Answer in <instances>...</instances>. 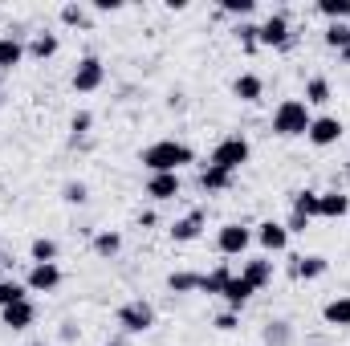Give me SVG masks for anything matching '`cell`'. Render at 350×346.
<instances>
[{
    "label": "cell",
    "instance_id": "1",
    "mask_svg": "<svg viewBox=\"0 0 350 346\" xmlns=\"http://www.w3.org/2000/svg\"><path fill=\"white\" fill-rule=\"evenodd\" d=\"M139 163L151 175H179V168L196 163V151H191L187 143H179V139H159V143H151V147L139 155Z\"/></svg>",
    "mask_w": 350,
    "mask_h": 346
},
{
    "label": "cell",
    "instance_id": "2",
    "mask_svg": "<svg viewBox=\"0 0 350 346\" xmlns=\"http://www.w3.org/2000/svg\"><path fill=\"white\" fill-rule=\"evenodd\" d=\"M310 122H314V114H310V106L301 98H285L273 110V135L277 139H306Z\"/></svg>",
    "mask_w": 350,
    "mask_h": 346
},
{
    "label": "cell",
    "instance_id": "3",
    "mask_svg": "<svg viewBox=\"0 0 350 346\" xmlns=\"http://www.w3.org/2000/svg\"><path fill=\"white\" fill-rule=\"evenodd\" d=\"M249 155H253V147H249V139L245 135H228V139H220L216 147H212V168H224V172H241L245 163H249Z\"/></svg>",
    "mask_w": 350,
    "mask_h": 346
},
{
    "label": "cell",
    "instance_id": "4",
    "mask_svg": "<svg viewBox=\"0 0 350 346\" xmlns=\"http://www.w3.org/2000/svg\"><path fill=\"white\" fill-rule=\"evenodd\" d=\"M114 322H118L126 334H147V330L155 326V306H151V302H143V297H131V302H122V306H118Z\"/></svg>",
    "mask_w": 350,
    "mask_h": 346
},
{
    "label": "cell",
    "instance_id": "5",
    "mask_svg": "<svg viewBox=\"0 0 350 346\" xmlns=\"http://www.w3.org/2000/svg\"><path fill=\"white\" fill-rule=\"evenodd\" d=\"M257 29H261L257 41H261L265 49H289L293 45V29H289V16L285 12H269Z\"/></svg>",
    "mask_w": 350,
    "mask_h": 346
},
{
    "label": "cell",
    "instance_id": "6",
    "mask_svg": "<svg viewBox=\"0 0 350 346\" xmlns=\"http://www.w3.org/2000/svg\"><path fill=\"white\" fill-rule=\"evenodd\" d=\"M70 86L78 90V94H94V90L106 86V66H102V57L86 53V57L74 66V78H70Z\"/></svg>",
    "mask_w": 350,
    "mask_h": 346
},
{
    "label": "cell",
    "instance_id": "7",
    "mask_svg": "<svg viewBox=\"0 0 350 346\" xmlns=\"http://www.w3.org/2000/svg\"><path fill=\"white\" fill-rule=\"evenodd\" d=\"M249 245H253V232L245 224H220V232H216V253L220 257H245Z\"/></svg>",
    "mask_w": 350,
    "mask_h": 346
},
{
    "label": "cell",
    "instance_id": "8",
    "mask_svg": "<svg viewBox=\"0 0 350 346\" xmlns=\"http://www.w3.org/2000/svg\"><path fill=\"white\" fill-rule=\"evenodd\" d=\"M342 131H347V127H342L338 114H314L306 139H310V147H334V143L342 139Z\"/></svg>",
    "mask_w": 350,
    "mask_h": 346
},
{
    "label": "cell",
    "instance_id": "9",
    "mask_svg": "<svg viewBox=\"0 0 350 346\" xmlns=\"http://www.w3.org/2000/svg\"><path fill=\"white\" fill-rule=\"evenodd\" d=\"M204 228H208V212H204V208H191L187 216H179V220H175L167 232H172L175 245H191V241H200V237H204Z\"/></svg>",
    "mask_w": 350,
    "mask_h": 346
},
{
    "label": "cell",
    "instance_id": "10",
    "mask_svg": "<svg viewBox=\"0 0 350 346\" xmlns=\"http://www.w3.org/2000/svg\"><path fill=\"white\" fill-rule=\"evenodd\" d=\"M62 285V265L53 261V265H33L29 269V277H25V289L29 293H53Z\"/></svg>",
    "mask_w": 350,
    "mask_h": 346
},
{
    "label": "cell",
    "instance_id": "11",
    "mask_svg": "<svg viewBox=\"0 0 350 346\" xmlns=\"http://www.w3.org/2000/svg\"><path fill=\"white\" fill-rule=\"evenodd\" d=\"M350 216V196L330 187V191H318V220H347Z\"/></svg>",
    "mask_w": 350,
    "mask_h": 346
},
{
    "label": "cell",
    "instance_id": "12",
    "mask_svg": "<svg viewBox=\"0 0 350 346\" xmlns=\"http://www.w3.org/2000/svg\"><path fill=\"white\" fill-rule=\"evenodd\" d=\"M253 241L261 245L265 253H285L289 232H285V224H281V220H261V224H257V232H253Z\"/></svg>",
    "mask_w": 350,
    "mask_h": 346
},
{
    "label": "cell",
    "instance_id": "13",
    "mask_svg": "<svg viewBox=\"0 0 350 346\" xmlns=\"http://www.w3.org/2000/svg\"><path fill=\"white\" fill-rule=\"evenodd\" d=\"M326 269H330V261L322 257V253L289 261V277H293V281H318V277H326Z\"/></svg>",
    "mask_w": 350,
    "mask_h": 346
},
{
    "label": "cell",
    "instance_id": "14",
    "mask_svg": "<svg viewBox=\"0 0 350 346\" xmlns=\"http://www.w3.org/2000/svg\"><path fill=\"white\" fill-rule=\"evenodd\" d=\"M253 293H257V289H253V285H249V281H245L241 273H232L220 297H224V306H228V310H237V314H241V310L249 306V297H253Z\"/></svg>",
    "mask_w": 350,
    "mask_h": 346
},
{
    "label": "cell",
    "instance_id": "15",
    "mask_svg": "<svg viewBox=\"0 0 350 346\" xmlns=\"http://www.w3.org/2000/svg\"><path fill=\"white\" fill-rule=\"evenodd\" d=\"M0 322L8 326V330H29L33 322H37V306L25 297V302H16V306H8V310H0Z\"/></svg>",
    "mask_w": 350,
    "mask_h": 346
},
{
    "label": "cell",
    "instance_id": "16",
    "mask_svg": "<svg viewBox=\"0 0 350 346\" xmlns=\"http://www.w3.org/2000/svg\"><path fill=\"white\" fill-rule=\"evenodd\" d=\"M179 175H147V200H155V204H167V200H175L179 196Z\"/></svg>",
    "mask_w": 350,
    "mask_h": 346
},
{
    "label": "cell",
    "instance_id": "17",
    "mask_svg": "<svg viewBox=\"0 0 350 346\" xmlns=\"http://www.w3.org/2000/svg\"><path fill=\"white\" fill-rule=\"evenodd\" d=\"M241 277H245L253 289L273 285V261H269V257H249L245 265H241Z\"/></svg>",
    "mask_w": 350,
    "mask_h": 346
},
{
    "label": "cell",
    "instance_id": "18",
    "mask_svg": "<svg viewBox=\"0 0 350 346\" xmlns=\"http://www.w3.org/2000/svg\"><path fill=\"white\" fill-rule=\"evenodd\" d=\"M322 322H326V326H334V330H350V293L330 297V302L322 306Z\"/></svg>",
    "mask_w": 350,
    "mask_h": 346
},
{
    "label": "cell",
    "instance_id": "19",
    "mask_svg": "<svg viewBox=\"0 0 350 346\" xmlns=\"http://www.w3.org/2000/svg\"><path fill=\"white\" fill-rule=\"evenodd\" d=\"M57 49H62L57 33H33V37H29V45H25V57H33V62H49Z\"/></svg>",
    "mask_w": 350,
    "mask_h": 346
},
{
    "label": "cell",
    "instance_id": "20",
    "mask_svg": "<svg viewBox=\"0 0 350 346\" xmlns=\"http://www.w3.org/2000/svg\"><path fill=\"white\" fill-rule=\"evenodd\" d=\"M232 94H237L245 106H257V102L265 98V78L261 74H241V78L232 82Z\"/></svg>",
    "mask_w": 350,
    "mask_h": 346
},
{
    "label": "cell",
    "instance_id": "21",
    "mask_svg": "<svg viewBox=\"0 0 350 346\" xmlns=\"http://www.w3.org/2000/svg\"><path fill=\"white\" fill-rule=\"evenodd\" d=\"M21 62H25V41L12 37V33H4V37H0V74L16 70Z\"/></svg>",
    "mask_w": 350,
    "mask_h": 346
},
{
    "label": "cell",
    "instance_id": "22",
    "mask_svg": "<svg viewBox=\"0 0 350 346\" xmlns=\"http://www.w3.org/2000/svg\"><path fill=\"white\" fill-rule=\"evenodd\" d=\"M90 249H94V257L110 261V257H118V253H122V237H118L114 228H102V232H94V237H90Z\"/></svg>",
    "mask_w": 350,
    "mask_h": 346
},
{
    "label": "cell",
    "instance_id": "23",
    "mask_svg": "<svg viewBox=\"0 0 350 346\" xmlns=\"http://www.w3.org/2000/svg\"><path fill=\"white\" fill-rule=\"evenodd\" d=\"M261 346H293V322H285V318H273V322H265Z\"/></svg>",
    "mask_w": 350,
    "mask_h": 346
},
{
    "label": "cell",
    "instance_id": "24",
    "mask_svg": "<svg viewBox=\"0 0 350 346\" xmlns=\"http://www.w3.org/2000/svg\"><path fill=\"white\" fill-rule=\"evenodd\" d=\"M232 183H237V175L224 172V168H212V163H208V168L200 172V187H204L208 196H216V191H228Z\"/></svg>",
    "mask_w": 350,
    "mask_h": 346
},
{
    "label": "cell",
    "instance_id": "25",
    "mask_svg": "<svg viewBox=\"0 0 350 346\" xmlns=\"http://www.w3.org/2000/svg\"><path fill=\"white\" fill-rule=\"evenodd\" d=\"M228 277H232V269L220 261L212 273H200V293H208V297H220V293H224V285H228Z\"/></svg>",
    "mask_w": 350,
    "mask_h": 346
},
{
    "label": "cell",
    "instance_id": "26",
    "mask_svg": "<svg viewBox=\"0 0 350 346\" xmlns=\"http://www.w3.org/2000/svg\"><path fill=\"white\" fill-rule=\"evenodd\" d=\"M289 212H297V216H306V220H318V191H314V187H301V191H293V200H289Z\"/></svg>",
    "mask_w": 350,
    "mask_h": 346
},
{
    "label": "cell",
    "instance_id": "27",
    "mask_svg": "<svg viewBox=\"0 0 350 346\" xmlns=\"http://www.w3.org/2000/svg\"><path fill=\"white\" fill-rule=\"evenodd\" d=\"M57 253H62V249H57V241H53V237H37V241L29 245V257H33V265H53V261H57Z\"/></svg>",
    "mask_w": 350,
    "mask_h": 346
},
{
    "label": "cell",
    "instance_id": "28",
    "mask_svg": "<svg viewBox=\"0 0 350 346\" xmlns=\"http://www.w3.org/2000/svg\"><path fill=\"white\" fill-rule=\"evenodd\" d=\"M167 289H172V293H200V273L175 269L172 277H167Z\"/></svg>",
    "mask_w": 350,
    "mask_h": 346
},
{
    "label": "cell",
    "instance_id": "29",
    "mask_svg": "<svg viewBox=\"0 0 350 346\" xmlns=\"http://www.w3.org/2000/svg\"><path fill=\"white\" fill-rule=\"evenodd\" d=\"M330 98H334V90H330L326 78H310L306 82V106H326Z\"/></svg>",
    "mask_w": 350,
    "mask_h": 346
},
{
    "label": "cell",
    "instance_id": "30",
    "mask_svg": "<svg viewBox=\"0 0 350 346\" xmlns=\"http://www.w3.org/2000/svg\"><path fill=\"white\" fill-rule=\"evenodd\" d=\"M25 297H29L25 281H12V277L0 281V310H8V306H16V302H25Z\"/></svg>",
    "mask_w": 350,
    "mask_h": 346
},
{
    "label": "cell",
    "instance_id": "31",
    "mask_svg": "<svg viewBox=\"0 0 350 346\" xmlns=\"http://www.w3.org/2000/svg\"><path fill=\"white\" fill-rule=\"evenodd\" d=\"M314 8H318V12H322L330 25H338V21H350V0H318Z\"/></svg>",
    "mask_w": 350,
    "mask_h": 346
},
{
    "label": "cell",
    "instance_id": "32",
    "mask_svg": "<svg viewBox=\"0 0 350 346\" xmlns=\"http://www.w3.org/2000/svg\"><path fill=\"white\" fill-rule=\"evenodd\" d=\"M90 127H94V114H90V110H78V114L70 118V143H74V147H82V143H86Z\"/></svg>",
    "mask_w": 350,
    "mask_h": 346
},
{
    "label": "cell",
    "instance_id": "33",
    "mask_svg": "<svg viewBox=\"0 0 350 346\" xmlns=\"http://www.w3.org/2000/svg\"><path fill=\"white\" fill-rule=\"evenodd\" d=\"M322 41H326L330 49H338V53H342V49L350 45V25H347V21H338V25H326Z\"/></svg>",
    "mask_w": 350,
    "mask_h": 346
},
{
    "label": "cell",
    "instance_id": "34",
    "mask_svg": "<svg viewBox=\"0 0 350 346\" xmlns=\"http://www.w3.org/2000/svg\"><path fill=\"white\" fill-rule=\"evenodd\" d=\"M62 21L70 25V29H90L94 21H90L86 4H62Z\"/></svg>",
    "mask_w": 350,
    "mask_h": 346
},
{
    "label": "cell",
    "instance_id": "35",
    "mask_svg": "<svg viewBox=\"0 0 350 346\" xmlns=\"http://www.w3.org/2000/svg\"><path fill=\"white\" fill-rule=\"evenodd\" d=\"M257 33H261V29H257L253 21H241V25H237V41H241V49H245V53H257V49H261Z\"/></svg>",
    "mask_w": 350,
    "mask_h": 346
},
{
    "label": "cell",
    "instance_id": "36",
    "mask_svg": "<svg viewBox=\"0 0 350 346\" xmlns=\"http://www.w3.org/2000/svg\"><path fill=\"white\" fill-rule=\"evenodd\" d=\"M62 200H66L70 208H82V204L90 200V187L82 183V179H70V183L62 187Z\"/></svg>",
    "mask_w": 350,
    "mask_h": 346
},
{
    "label": "cell",
    "instance_id": "37",
    "mask_svg": "<svg viewBox=\"0 0 350 346\" xmlns=\"http://www.w3.org/2000/svg\"><path fill=\"white\" fill-rule=\"evenodd\" d=\"M220 12H224V16H241V21H245V16H253V12H257V0H220Z\"/></svg>",
    "mask_w": 350,
    "mask_h": 346
},
{
    "label": "cell",
    "instance_id": "38",
    "mask_svg": "<svg viewBox=\"0 0 350 346\" xmlns=\"http://www.w3.org/2000/svg\"><path fill=\"white\" fill-rule=\"evenodd\" d=\"M212 326H216L220 334H232V330L241 326V314H237V310H224V314H216V318H212Z\"/></svg>",
    "mask_w": 350,
    "mask_h": 346
},
{
    "label": "cell",
    "instance_id": "39",
    "mask_svg": "<svg viewBox=\"0 0 350 346\" xmlns=\"http://www.w3.org/2000/svg\"><path fill=\"white\" fill-rule=\"evenodd\" d=\"M310 224H314V220H306V216H297V212H289V220H285V232L293 237V232H306Z\"/></svg>",
    "mask_w": 350,
    "mask_h": 346
},
{
    "label": "cell",
    "instance_id": "40",
    "mask_svg": "<svg viewBox=\"0 0 350 346\" xmlns=\"http://www.w3.org/2000/svg\"><path fill=\"white\" fill-rule=\"evenodd\" d=\"M155 224H159V216H155L151 208H147V212H139V228H143V232H147V228H155Z\"/></svg>",
    "mask_w": 350,
    "mask_h": 346
},
{
    "label": "cell",
    "instance_id": "41",
    "mask_svg": "<svg viewBox=\"0 0 350 346\" xmlns=\"http://www.w3.org/2000/svg\"><path fill=\"white\" fill-rule=\"evenodd\" d=\"M78 338V322H62V343H74Z\"/></svg>",
    "mask_w": 350,
    "mask_h": 346
},
{
    "label": "cell",
    "instance_id": "42",
    "mask_svg": "<svg viewBox=\"0 0 350 346\" xmlns=\"http://www.w3.org/2000/svg\"><path fill=\"white\" fill-rule=\"evenodd\" d=\"M94 8H98V12H118V8H122V4H118V0H98V4H94Z\"/></svg>",
    "mask_w": 350,
    "mask_h": 346
},
{
    "label": "cell",
    "instance_id": "43",
    "mask_svg": "<svg viewBox=\"0 0 350 346\" xmlns=\"http://www.w3.org/2000/svg\"><path fill=\"white\" fill-rule=\"evenodd\" d=\"M338 57H342V62H347V66H350V45H347V49H342V53H338Z\"/></svg>",
    "mask_w": 350,
    "mask_h": 346
},
{
    "label": "cell",
    "instance_id": "44",
    "mask_svg": "<svg viewBox=\"0 0 350 346\" xmlns=\"http://www.w3.org/2000/svg\"><path fill=\"white\" fill-rule=\"evenodd\" d=\"M106 346H131V343H122V338H114V343H106Z\"/></svg>",
    "mask_w": 350,
    "mask_h": 346
},
{
    "label": "cell",
    "instance_id": "45",
    "mask_svg": "<svg viewBox=\"0 0 350 346\" xmlns=\"http://www.w3.org/2000/svg\"><path fill=\"white\" fill-rule=\"evenodd\" d=\"M0 281H4V265H0Z\"/></svg>",
    "mask_w": 350,
    "mask_h": 346
},
{
    "label": "cell",
    "instance_id": "46",
    "mask_svg": "<svg viewBox=\"0 0 350 346\" xmlns=\"http://www.w3.org/2000/svg\"><path fill=\"white\" fill-rule=\"evenodd\" d=\"M0 90H4V74H0Z\"/></svg>",
    "mask_w": 350,
    "mask_h": 346
},
{
    "label": "cell",
    "instance_id": "47",
    "mask_svg": "<svg viewBox=\"0 0 350 346\" xmlns=\"http://www.w3.org/2000/svg\"><path fill=\"white\" fill-rule=\"evenodd\" d=\"M37 346H53V343H37Z\"/></svg>",
    "mask_w": 350,
    "mask_h": 346
},
{
    "label": "cell",
    "instance_id": "48",
    "mask_svg": "<svg viewBox=\"0 0 350 346\" xmlns=\"http://www.w3.org/2000/svg\"><path fill=\"white\" fill-rule=\"evenodd\" d=\"M347 25H350V21H347Z\"/></svg>",
    "mask_w": 350,
    "mask_h": 346
}]
</instances>
